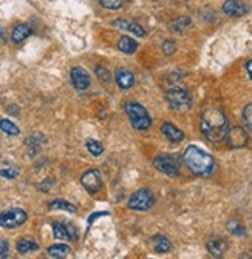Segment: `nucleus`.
<instances>
[{"mask_svg":"<svg viewBox=\"0 0 252 259\" xmlns=\"http://www.w3.org/2000/svg\"><path fill=\"white\" fill-rule=\"evenodd\" d=\"M190 27H192V19L187 17V16L177 17L175 20L170 22V30H172V32H175V34H182Z\"/></svg>","mask_w":252,"mask_h":259,"instance_id":"nucleus-15","label":"nucleus"},{"mask_svg":"<svg viewBox=\"0 0 252 259\" xmlns=\"http://www.w3.org/2000/svg\"><path fill=\"white\" fill-rule=\"evenodd\" d=\"M113 27H116V28H119V30L127 31L129 23H127V20H124V19H116V20L113 22Z\"/></svg>","mask_w":252,"mask_h":259,"instance_id":"nucleus-34","label":"nucleus"},{"mask_svg":"<svg viewBox=\"0 0 252 259\" xmlns=\"http://www.w3.org/2000/svg\"><path fill=\"white\" fill-rule=\"evenodd\" d=\"M72 82H73V85L76 90L79 91H84L90 87V76L88 73L85 71L84 68H73L72 69Z\"/></svg>","mask_w":252,"mask_h":259,"instance_id":"nucleus-11","label":"nucleus"},{"mask_svg":"<svg viewBox=\"0 0 252 259\" xmlns=\"http://www.w3.org/2000/svg\"><path fill=\"white\" fill-rule=\"evenodd\" d=\"M161 133L164 134V137L167 140H170V142H181L182 139H184V133L181 131L180 128H177L174 124H170V122H164L161 125Z\"/></svg>","mask_w":252,"mask_h":259,"instance_id":"nucleus-12","label":"nucleus"},{"mask_svg":"<svg viewBox=\"0 0 252 259\" xmlns=\"http://www.w3.org/2000/svg\"><path fill=\"white\" fill-rule=\"evenodd\" d=\"M114 80H116L118 87L122 90H127V88L135 85V76L129 71V69H124V68L116 69V73H114Z\"/></svg>","mask_w":252,"mask_h":259,"instance_id":"nucleus-13","label":"nucleus"},{"mask_svg":"<svg viewBox=\"0 0 252 259\" xmlns=\"http://www.w3.org/2000/svg\"><path fill=\"white\" fill-rule=\"evenodd\" d=\"M227 228H229V231L231 233H234V234H237V236H245V228L240 226V222H237V221H231L227 224Z\"/></svg>","mask_w":252,"mask_h":259,"instance_id":"nucleus-25","label":"nucleus"},{"mask_svg":"<svg viewBox=\"0 0 252 259\" xmlns=\"http://www.w3.org/2000/svg\"><path fill=\"white\" fill-rule=\"evenodd\" d=\"M72 250L70 247L65 245V244H57V245H53L48 249V255L50 258H56V259H62V258H67L70 256Z\"/></svg>","mask_w":252,"mask_h":259,"instance_id":"nucleus-18","label":"nucleus"},{"mask_svg":"<svg viewBox=\"0 0 252 259\" xmlns=\"http://www.w3.org/2000/svg\"><path fill=\"white\" fill-rule=\"evenodd\" d=\"M87 148H88V151L93 156H99V155H102V151H104V147H102L98 140H95V139H88L87 140Z\"/></svg>","mask_w":252,"mask_h":259,"instance_id":"nucleus-24","label":"nucleus"},{"mask_svg":"<svg viewBox=\"0 0 252 259\" xmlns=\"http://www.w3.org/2000/svg\"><path fill=\"white\" fill-rule=\"evenodd\" d=\"M153 202H155L153 193L148 188H141V190H138L130 197L129 207L136 211H145L153 205Z\"/></svg>","mask_w":252,"mask_h":259,"instance_id":"nucleus-7","label":"nucleus"},{"mask_svg":"<svg viewBox=\"0 0 252 259\" xmlns=\"http://www.w3.org/2000/svg\"><path fill=\"white\" fill-rule=\"evenodd\" d=\"M153 167L170 178H177L180 174V161L174 155H161L153 161Z\"/></svg>","mask_w":252,"mask_h":259,"instance_id":"nucleus-5","label":"nucleus"},{"mask_svg":"<svg viewBox=\"0 0 252 259\" xmlns=\"http://www.w3.org/2000/svg\"><path fill=\"white\" fill-rule=\"evenodd\" d=\"M50 210H65V211H70V213H76V207L65 201H53L50 204Z\"/></svg>","mask_w":252,"mask_h":259,"instance_id":"nucleus-23","label":"nucleus"},{"mask_svg":"<svg viewBox=\"0 0 252 259\" xmlns=\"http://www.w3.org/2000/svg\"><path fill=\"white\" fill-rule=\"evenodd\" d=\"M96 76L104 82V84H108L110 82V74L104 66H96Z\"/></svg>","mask_w":252,"mask_h":259,"instance_id":"nucleus-31","label":"nucleus"},{"mask_svg":"<svg viewBox=\"0 0 252 259\" xmlns=\"http://www.w3.org/2000/svg\"><path fill=\"white\" fill-rule=\"evenodd\" d=\"M30 34H31V27L27 25V23H20V25H17L14 31L11 32V39H13L14 43H19L22 40H25Z\"/></svg>","mask_w":252,"mask_h":259,"instance_id":"nucleus-16","label":"nucleus"},{"mask_svg":"<svg viewBox=\"0 0 252 259\" xmlns=\"http://www.w3.org/2000/svg\"><path fill=\"white\" fill-rule=\"evenodd\" d=\"M118 48H119V51H122L125 54H133L136 51V48H138V43L129 36H122L118 40Z\"/></svg>","mask_w":252,"mask_h":259,"instance_id":"nucleus-17","label":"nucleus"},{"mask_svg":"<svg viewBox=\"0 0 252 259\" xmlns=\"http://www.w3.org/2000/svg\"><path fill=\"white\" fill-rule=\"evenodd\" d=\"M246 71H248V74H249V77H251V80H252V61H248V62H246Z\"/></svg>","mask_w":252,"mask_h":259,"instance_id":"nucleus-35","label":"nucleus"},{"mask_svg":"<svg viewBox=\"0 0 252 259\" xmlns=\"http://www.w3.org/2000/svg\"><path fill=\"white\" fill-rule=\"evenodd\" d=\"M184 162L186 165L190 168V171L201 178H208L215 171V161L214 158L206 153L204 150L190 145L184 151Z\"/></svg>","mask_w":252,"mask_h":259,"instance_id":"nucleus-2","label":"nucleus"},{"mask_svg":"<svg viewBox=\"0 0 252 259\" xmlns=\"http://www.w3.org/2000/svg\"><path fill=\"white\" fill-rule=\"evenodd\" d=\"M99 2L107 9H119L124 3V0H99Z\"/></svg>","mask_w":252,"mask_h":259,"instance_id":"nucleus-27","label":"nucleus"},{"mask_svg":"<svg viewBox=\"0 0 252 259\" xmlns=\"http://www.w3.org/2000/svg\"><path fill=\"white\" fill-rule=\"evenodd\" d=\"M81 182L90 194L98 193L102 188V178L98 170H88L87 173H84L81 178Z\"/></svg>","mask_w":252,"mask_h":259,"instance_id":"nucleus-8","label":"nucleus"},{"mask_svg":"<svg viewBox=\"0 0 252 259\" xmlns=\"http://www.w3.org/2000/svg\"><path fill=\"white\" fill-rule=\"evenodd\" d=\"M167 102L170 105V108L177 113H186L192 107V97L190 94L184 88H172L167 91Z\"/></svg>","mask_w":252,"mask_h":259,"instance_id":"nucleus-4","label":"nucleus"},{"mask_svg":"<svg viewBox=\"0 0 252 259\" xmlns=\"http://www.w3.org/2000/svg\"><path fill=\"white\" fill-rule=\"evenodd\" d=\"M53 234H54L56 239L70 241V239H68L67 227H65V224H62V222H53Z\"/></svg>","mask_w":252,"mask_h":259,"instance_id":"nucleus-20","label":"nucleus"},{"mask_svg":"<svg viewBox=\"0 0 252 259\" xmlns=\"http://www.w3.org/2000/svg\"><path fill=\"white\" fill-rule=\"evenodd\" d=\"M27 213L20 208H9L0 215V227L3 228H16L20 227L27 221Z\"/></svg>","mask_w":252,"mask_h":259,"instance_id":"nucleus-6","label":"nucleus"},{"mask_svg":"<svg viewBox=\"0 0 252 259\" xmlns=\"http://www.w3.org/2000/svg\"><path fill=\"white\" fill-rule=\"evenodd\" d=\"M208 250L214 258H221L227 250V242L223 238H211L208 241Z\"/></svg>","mask_w":252,"mask_h":259,"instance_id":"nucleus-14","label":"nucleus"},{"mask_svg":"<svg viewBox=\"0 0 252 259\" xmlns=\"http://www.w3.org/2000/svg\"><path fill=\"white\" fill-rule=\"evenodd\" d=\"M0 130H2L3 133L9 134V136H17L20 133V130L11 121H8V119H2V121H0Z\"/></svg>","mask_w":252,"mask_h":259,"instance_id":"nucleus-21","label":"nucleus"},{"mask_svg":"<svg viewBox=\"0 0 252 259\" xmlns=\"http://www.w3.org/2000/svg\"><path fill=\"white\" fill-rule=\"evenodd\" d=\"M0 176H3L6 179H14L19 176V171L17 168H13V167H8V168H2L0 170Z\"/></svg>","mask_w":252,"mask_h":259,"instance_id":"nucleus-29","label":"nucleus"},{"mask_svg":"<svg viewBox=\"0 0 252 259\" xmlns=\"http://www.w3.org/2000/svg\"><path fill=\"white\" fill-rule=\"evenodd\" d=\"M170 241L166 236H158L156 238V244H155V250L156 253H167L170 250Z\"/></svg>","mask_w":252,"mask_h":259,"instance_id":"nucleus-22","label":"nucleus"},{"mask_svg":"<svg viewBox=\"0 0 252 259\" xmlns=\"http://www.w3.org/2000/svg\"><path fill=\"white\" fill-rule=\"evenodd\" d=\"M163 51H164L166 56H172L177 51V43L174 40H166L163 43Z\"/></svg>","mask_w":252,"mask_h":259,"instance_id":"nucleus-30","label":"nucleus"},{"mask_svg":"<svg viewBox=\"0 0 252 259\" xmlns=\"http://www.w3.org/2000/svg\"><path fill=\"white\" fill-rule=\"evenodd\" d=\"M6 31L3 30V28H0V40H2V42H5L6 40V34H5Z\"/></svg>","mask_w":252,"mask_h":259,"instance_id":"nucleus-36","label":"nucleus"},{"mask_svg":"<svg viewBox=\"0 0 252 259\" xmlns=\"http://www.w3.org/2000/svg\"><path fill=\"white\" fill-rule=\"evenodd\" d=\"M9 256V244L0 239V259H6Z\"/></svg>","mask_w":252,"mask_h":259,"instance_id":"nucleus-33","label":"nucleus"},{"mask_svg":"<svg viewBox=\"0 0 252 259\" xmlns=\"http://www.w3.org/2000/svg\"><path fill=\"white\" fill-rule=\"evenodd\" d=\"M243 122L249 130H252V103L246 105L243 110Z\"/></svg>","mask_w":252,"mask_h":259,"instance_id":"nucleus-26","label":"nucleus"},{"mask_svg":"<svg viewBox=\"0 0 252 259\" xmlns=\"http://www.w3.org/2000/svg\"><path fill=\"white\" fill-rule=\"evenodd\" d=\"M125 113L132 122V127L138 131H145L152 125V117L147 110L138 102H127L125 103Z\"/></svg>","mask_w":252,"mask_h":259,"instance_id":"nucleus-3","label":"nucleus"},{"mask_svg":"<svg viewBox=\"0 0 252 259\" xmlns=\"http://www.w3.org/2000/svg\"><path fill=\"white\" fill-rule=\"evenodd\" d=\"M39 249V245L37 242H34V241H30V239H20L17 242V252L20 255H25L28 252H33V250H37Z\"/></svg>","mask_w":252,"mask_h":259,"instance_id":"nucleus-19","label":"nucleus"},{"mask_svg":"<svg viewBox=\"0 0 252 259\" xmlns=\"http://www.w3.org/2000/svg\"><path fill=\"white\" fill-rule=\"evenodd\" d=\"M127 31H132L135 36H138V37H144L145 36V30L141 25H138V23H129Z\"/></svg>","mask_w":252,"mask_h":259,"instance_id":"nucleus-28","label":"nucleus"},{"mask_svg":"<svg viewBox=\"0 0 252 259\" xmlns=\"http://www.w3.org/2000/svg\"><path fill=\"white\" fill-rule=\"evenodd\" d=\"M65 227H67V233H68V239L76 241L79 238V233H77L76 227L73 226V224H65Z\"/></svg>","mask_w":252,"mask_h":259,"instance_id":"nucleus-32","label":"nucleus"},{"mask_svg":"<svg viewBox=\"0 0 252 259\" xmlns=\"http://www.w3.org/2000/svg\"><path fill=\"white\" fill-rule=\"evenodd\" d=\"M227 119L216 108H208L201 116V131L211 142H221L227 134Z\"/></svg>","mask_w":252,"mask_h":259,"instance_id":"nucleus-1","label":"nucleus"},{"mask_svg":"<svg viewBox=\"0 0 252 259\" xmlns=\"http://www.w3.org/2000/svg\"><path fill=\"white\" fill-rule=\"evenodd\" d=\"M223 11L231 17H242L249 11V6L243 0H226L223 3Z\"/></svg>","mask_w":252,"mask_h":259,"instance_id":"nucleus-10","label":"nucleus"},{"mask_svg":"<svg viewBox=\"0 0 252 259\" xmlns=\"http://www.w3.org/2000/svg\"><path fill=\"white\" fill-rule=\"evenodd\" d=\"M226 140L229 147L232 148H242L248 144V133L242 127H232L227 130V134H226Z\"/></svg>","mask_w":252,"mask_h":259,"instance_id":"nucleus-9","label":"nucleus"}]
</instances>
